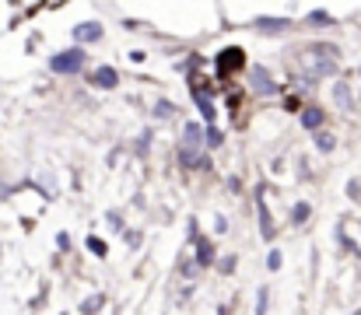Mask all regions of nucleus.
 <instances>
[{
    "label": "nucleus",
    "mask_w": 361,
    "mask_h": 315,
    "mask_svg": "<svg viewBox=\"0 0 361 315\" xmlns=\"http://www.w3.org/2000/svg\"><path fill=\"white\" fill-rule=\"evenodd\" d=\"M298 71L309 74V77H326L337 71V49H326V46H312L298 56Z\"/></svg>",
    "instance_id": "f257e3e1"
},
{
    "label": "nucleus",
    "mask_w": 361,
    "mask_h": 315,
    "mask_svg": "<svg viewBox=\"0 0 361 315\" xmlns=\"http://www.w3.org/2000/svg\"><path fill=\"white\" fill-rule=\"evenodd\" d=\"M49 67H53L56 74H77V71L84 67V53H81V49H67V53H56V56L49 60Z\"/></svg>",
    "instance_id": "f03ea898"
},
{
    "label": "nucleus",
    "mask_w": 361,
    "mask_h": 315,
    "mask_svg": "<svg viewBox=\"0 0 361 315\" xmlns=\"http://www.w3.org/2000/svg\"><path fill=\"white\" fill-rule=\"evenodd\" d=\"M74 39H77V42H95V39H102V25H95V21L77 25V28H74Z\"/></svg>",
    "instance_id": "7ed1b4c3"
},
{
    "label": "nucleus",
    "mask_w": 361,
    "mask_h": 315,
    "mask_svg": "<svg viewBox=\"0 0 361 315\" xmlns=\"http://www.w3.org/2000/svg\"><path fill=\"white\" fill-rule=\"evenodd\" d=\"M288 25H291L288 18H260V21H256L260 32H284Z\"/></svg>",
    "instance_id": "20e7f679"
},
{
    "label": "nucleus",
    "mask_w": 361,
    "mask_h": 315,
    "mask_svg": "<svg viewBox=\"0 0 361 315\" xmlns=\"http://www.w3.org/2000/svg\"><path fill=\"white\" fill-rule=\"evenodd\" d=\"M95 84H99V88H116V71H112V67H99Z\"/></svg>",
    "instance_id": "39448f33"
},
{
    "label": "nucleus",
    "mask_w": 361,
    "mask_h": 315,
    "mask_svg": "<svg viewBox=\"0 0 361 315\" xmlns=\"http://www.w3.org/2000/svg\"><path fill=\"white\" fill-rule=\"evenodd\" d=\"M102 305H105V298H102V294H92V298H84V301H81V312H84V315H95Z\"/></svg>",
    "instance_id": "423d86ee"
},
{
    "label": "nucleus",
    "mask_w": 361,
    "mask_h": 315,
    "mask_svg": "<svg viewBox=\"0 0 361 315\" xmlns=\"http://www.w3.org/2000/svg\"><path fill=\"white\" fill-rule=\"evenodd\" d=\"M183 140H186V147H190V151L200 144V126H197V123H186V130H183Z\"/></svg>",
    "instance_id": "0eeeda50"
},
{
    "label": "nucleus",
    "mask_w": 361,
    "mask_h": 315,
    "mask_svg": "<svg viewBox=\"0 0 361 315\" xmlns=\"http://www.w3.org/2000/svg\"><path fill=\"white\" fill-rule=\"evenodd\" d=\"M319 123H323V112H319V109H306V112H302V126H309V130H316Z\"/></svg>",
    "instance_id": "6e6552de"
},
{
    "label": "nucleus",
    "mask_w": 361,
    "mask_h": 315,
    "mask_svg": "<svg viewBox=\"0 0 361 315\" xmlns=\"http://www.w3.org/2000/svg\"><path fill=\"white\" fill-rule=\"evenodd\" d=\"M253 84H256L260 91H266V88H270V81H266V71H263V67H253Z\"/></svg>",
    "instance_id": "1a4fd4ad"
},
{
    "label": "nucleus",
    "mask_w": 361,
    "mask_h": 315,
    "mask_svg": "<svg viewBox=\"0 0 361 315\" xmlns=\"http://www.w3.org/2000/svg\"><path fill=\"white\" fill-rule=\"evenodd\" d=\"M260 220H263V238H270V235H274V225H270V214H266L263 203H260Z\"/></svg>",
    "instance_id": "9d476101"
},
{
    "label": "nucleus",
    "mask_w": 361,
    "mask_h": 315,
    "mask_svg": "<svg viewBox=\"0 0 361 315\" xmlns=\"http://www.w3.org/2000/svg\"><path fill=\"white\" fill-rule=\"evenodd\" d=\"M238 56H242V53H238V49H228V53H225V60H221V71L235 67V63H238Z\"/></svg>",
    "instance_id": "9b49d317"
},
{
    "label": "nucleus",
    "mask_w": 361,
    "mask_h": 315,
    "mask_svg": "<svg viewBox=\"0 0 361 315\" xmlns=\"http://www.w3.org/2000/svg\"><path fill=\"white\" fill-rule=\"evenodd\" d=\"M197 105H200V112H203V119H214V109H210V102L203 99V94L197 91Z\"/></svg>",
    "instance_id": "f8f14e48"
},
{
    "label": "nucleus",
    "mask_w": 361,
    "mask_h": 315,
    "mask_svg": "<svg viewBox=\"0 0 361 315\" xmlns=\"http://www.w3.org/2000/svg\"><path fill=\"white\" fill-rule=\"evenodd\" d=\"M316 147H319V151H334V137H329V134H319V137H316Z\"/></svg>",
    "instance_id": "ddd939ff"
},
{
    "label": "nucleus",
    "mask_w": 361,
    "mask_h": 315,
    "mask_svg": "<svg viewBox=\"0 0 361 315\" xmlns=\"http://www.w3.org/2000/svg\"><path fill=\"white\" fill-rule=\"evenodd\" d=\"M88 245H92V252H95V256H105V242H99V238H88Z\"/></svg>",
    "instance_id": "4468645a"
},
{
    "label": "nucleus",
    "mask_w": 361,
    "mask_h": 315,
    "mask_svg": "<svg viewBox=\"0 0 361 315\" xmlns=\"http://www.w3.org/2000/svg\"><path fill=\"white\" fill-rule=\"evenodd\" d=\"M266 266L270 270H281V256H277V252H270V256H266Z\"/></svg>",
    "instance_id": "2eb2a0df"
},
{
    "label": "nucleus",
    "mask_w": 361,
    "mask_h": 315,
    "mask_svg": "<svg viewBox=\"0 0 361 315\" xmlns=\"http://www.w3.org/2000/svg\"><path fill=\"white\" fill-rule=\"evenodd\" d=\"M306 217H309V207L298 203V207H295V220H306Z\"/></svg>",
    "instance_id": "dca6fc26"
},
{
    "label": "nucleus",
    "mask_w": 361,
    "mask_h": 315,
    "mask_svg": "<svg viewBox=\"0 0 361 315\" xmlns=\"http://www.w3.org/2000/svg\"><path fill=\"white\" fill-rule=\"evenodd\" d=\"M155 112H158V116H172V105H169V102H162V105H158Z\"/></svg>",
    "instance_id": "f3484780"
},
{
    "label": "nucleus",
    "mask_w": 361,
    "mask_h": 315,
    "mask_svg": "<svg viewBox=\"0 0 361 315\" xmlns=\"http://www.w3.org/2000/svg\"><path fill=\"white\" fill-rule=\"evenodd\" d=\"M0 197H4V186H0Z\"/></svg>",
    "instance_id": "a211bd4d"
}]
</instances>
